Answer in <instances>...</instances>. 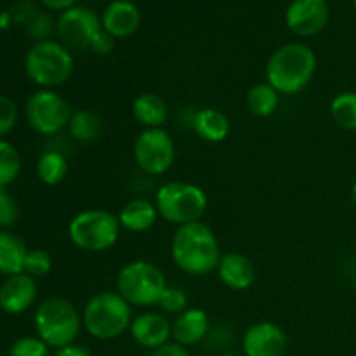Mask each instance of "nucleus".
I'll return each mask as SVG.
<instances>
[{
  "mask_svg": "<svg viewBox=\"0 0 356 356\" xmlns=\"http://www.w3.org/2000/svg\"><path fill=\"white\" fill-rule=\"evenodd\" d=\"M51 30H52L51 17L45 16V14H38V16L30 23V35L33 38H37V42L47 40Z\"/></svg>",
  "mask_w": 356,
  "mask_h": 356,
  "instance_id": "obj_34",
  "label": "nucleus"
},
{
  "mask_svg": "<svg viewBox=\"0 0 356 356\" xmlns=\"http://www.w3.org/2000/svg\"><path fill=\"white\" fill-rule=\"evenodd\" d=\"M52 270V257L44 249L28 250L26 261H24V273L31 278H42Z\"/></svg>",
  "mask_w": 356,
  "mask_h": 356,
  "instance_id": "obj_28",
  "label": "nucleus"
},
{
  "mask_svg": "<svg viewBox=\"0 0 356 356\" xmlns=\"http://www.w3.org/2000/svg\"><path fill=\"white\" fill-rule=\"evenodd\" d=\"M165 289L167 282L162 270L149 261H131L118 271L117 292L131 306H156Z\"/></svg>",
  "mask_w": 356,
  "mask_h": 356,
  "instance_id": "obj_7",
  "label": "nucleus"
},
{
  "mask_svg": "<svg viewBox=\"0 0 356 356\" xmlns=\"http://www.w3.org/2000/svg\"><path fill=\"white\" fill-rule=\"evenodd\" d=\"M152 356H191V355L184 346L174 343V341H169V343L163 344V346L153 350Z\"/></svg>",
  "mask_w": 356,
  "mask_h": 356,
  "instance_id": "obj_35",
  "label": "nucleus"
},
{
  "mask_svg": "<svg viewBox=\"0 0 356 356\" xmlns=\"http://www.w3.org/2000/svg\"><path fill=\"white\" fill-rule=\"evenodd\" d=\"M209 315L200 308H188L172 322V341L184 348L200 344L209 336Z\"/></svg>",
  "mask_w": 356,
  "mask_h": 356,
  "instance_id": "obj_17",
  "label": "nucleus"
},
{
  "mask_svg": "<svg viewBox=\"0 0 356 356\" xmlns=\"http://www.w3.org/2000/svg\"><path fill=\"white\" fill-rule=\"evenodd\" d=\"M10 356H49V346L40 337H21L10 346Z\"/></svg>",
  "mask_w": 356,
  "mask_h": 356,
  "instance_id": "obj_30",
  "label": "nucleus"
},
{
  "mask_svg": "<svg viewBox=\"0 0 356 356\" xmlns=\"http://www.w3.org/2000/svg\"><path fill=\"white\" fill-rule=\"evenodd\" d=\"M28 249L23 240L10 232H0V275L14 277L24 273Z\"/></svg>",
  "mask_w": 356,
  "mask_h": 356,
  "instance_id": "obj_22",
  "label": "nucleus"
},
{
  "mask_svg": "<svg viewBox=\"0 0 356 356\" xmlns=\"http://www.w3.org/2000/svg\"><path fill=\"white\" fill-rule=\"evenodd\" d=\"M115 40H117V38L111 37L108 31H104V30L97 31V35L92 38V42H90L89 51H92L94 54H97V56L110 54V52L115 49Z\"/></svg>",
  "mask_w": 356,
  "mask_h": 356,
  "instance_id": "obj_33",
  "label": "nucleus"
},
{
  "mask_svg": "<svg viewBox=\"0 0 356 356\" xmlns=\"http://www.w3.org/2000/svg\"><path fill=\"white\" fill-rule=\"evenodd\" d=\"M101 118L90 110L73 111L68 124L70 136L79 143H94L101 136Z\"/></svg>",
  "mask_w": 356,
  "mask_h": 356,
  "instance_id": "obj_24",
  "label": "nucleus"
},
{
  "mask_svg": "<svg viewBox=\"0 0 356 356\" xmlns=\"http://www.w3.org/2000/svg\"><path fill=\"white\" fill-rule=\"evenodd\" d=\"M156 218H159V211L155 207V202L145 200V198H134L127 202L118 214L122 228L132 233L148 232L156 222Z\"/></svg>",
  "mask_w": 356,
  "mask_h": 356,
  "instance_id": "obj_19",
  "label": "nucleus"
},
{
  "mask_svg": "<svg viewBox=\"0 0 356 356\" xmlns=\"http://www.w3.org/2000/svg\"><path fill=\"white\" fill-rule=\"evenodd\" d=\"M170 256L174 264L191 277L212 273L222 257L218 236L202 221L177 226L170 243Z\"/></svg>",
  "mask_w": 356,
  "mask_h": 356,
  "instance_id": "obj_1",
  "label": "nucleus"
},
{
  "mask_svg": "<svg viewBox=\"0 0 356 356\" xmlns=\"http://www.w3.org/2000/svg\"><path fill=\"white\" fill-rule=\"evenodd\" d=\"M75 61L61 42H37L24 58L28 79L42 89H54L68 82L73 75Z\"/></svg>",
  "mask_w": 356,
  "mask_h": 356,
  "instance_id": "obj_5",
  "label": "nucleus"
},
{
  "mask_svg": "<svg viewBox=\"0 0 356 356\" xmlns=\"http://www.w3.org/2000/svg\"><path fill=\"white\" fill-rule=\"evenodd\" d=\"M21 172L19 152L6 139H0V188L13 183Z\"/></svg>",
  "mask_w": 356,
  "mask_h": 356,
  "instance_id": "obj_27",
  "label": "nucleus"
},
{
  "mask_svg": "<svg viewBox=\"0 0 356 356\" xmlns=\"http://www.w3.org/2000/svg\"><path fill=\"white\" fill-rule=\"evenodd\" d=\"M141 23V13L131 0H113L101 16V26L113 38H125L136 33Z\"/></svg>",
  "mask_w": 356,
  "mask_h": 356,
  "instance_id": "obj_16",
  "label": "nucleus"
},
{
  "mask_svg": "<svg viewBox=\"0 0 356 356\" xmlns=\"http://www.w3.org/2000/svg\"><path fill=\"white\" fill-rule=\"evenodd\" d=\"M353 289H355V292H356V273H355V277H353Z\"/></svg>",
  "mask_w": 356,
  "mask_h": 356,
  "instance_id": "obj_40",
  "label": "nucleus"
},
{
  "mask_svg": "<svg viewBox=\"0 0 356 356\" xmlns=\"http://www.w3.org/2000/svg\"><path fill=\"white\" fill-rule=\"evenodd\" d=\"M330 117L344 131H356V92H341L330 103Z\"/></svg>",
  "mask_w": 356,
  "mask_h": 356,
  "instance_id": "obj_26",
  "label": "nucleus"
},
{
  "mask_svg": "<svg viewBox=\"0 0 356 356\" xmlns=\"http://www.w3.org/2000/svg\"><path fill=\"white\" fill-rule=\"evenodd\" d=\"M19 218V207L16 200L6 191V188H0V226L2 228H10L16 225Z\"/></svg>",
  "mask_w": 356,
  "mask_h": 356,
  "instance_id": "obj_32",
  "label": "nucleus"
},
{
  "mask_svg": "<svg viewBox=\"0 0 356 356\" xmlns=\"http://www.w3.org/2000/svg\"><path fill=\"white\" fill-rule=\"evenodd\" d=\"M330 9L327 0H292L285 10V24L298 37H313L327 26Z\"/></svg>",
  "mask_w": 356,
  "mask_h": 356,
  "instance_id": "obj_12",
  "label": "nucleus"
},
{
  "mask_svg": "<svg viewBox=\"0 0 356 356\" xmlns=\"http://www.w3.org/2000/svg\"><path fill=\"white\" fill-rule=\"evenodd\" d=\"M37 336L49 348H65L75 343L82 330V315L73 302L63 298L44 299L35 312Z\"/></svg>",
  "mask_w": 356,
  "mask_h": 356,
  "instance_id": "obj_4",
  "label": "nucleus"
},
{
  "mask_svg": "<svg viewBox=\"0 0 356 356\" xmlns=\"http://www.w3.org/2000/svg\"><path fill=\"white\" fill-rule=\"evenodd\" d=\"M17 122V106L9 96L0 94V139L9 134Z\"/></svg>",
  "mask_w": 356,
  "mask_h": 356,
  "instance_id": "obj_31",
  "label": "nucleus"
},
{
  "mask_svg": "<svg viewBox=\"0 0 356 356\" xmlns=\"http://www.w3.org/2000/svg\"><path fill=\"white\" fill-rule=\"evenodd\" d=\"M101 30V17L89 7L75 6L63 10L56 21V33L66 49H89L92 38Z\"/></svg>",
  "mask_w": 356,
  "mask_h": 356,
  "instance_id": "obj_11",
  "label": "nucleus"
},
{
  "mask_svg": "<svg viewBox=\"0 0 356 356\" xmlns=\"http://www.w3.org/2000/svg\"><path fill=\"white\" fill-rule=\"evenodd\" d=\"M68 174V160L59 152H45L37 162V176L47 186H56Z\"/></svg>",
  "mask_w": 356,
  "mask_h": 356,
  "instance_id": "obj_25",
  "label": "nucleus"
},
{
  "mask_svg": "<svg viewBox=\"0 0 356 356\" xmlns=\"http://www.w3.org/2000/svg\"><path fill=\"white\" fill-rule=\"evenodd\" d=\"M38 2L47 7V9L61 10L63 13V10H68L72 7H75L79 0H38Z\"/></svg>",
  "mask_w": 356,
  "mask_h": 356,
  "instance_id": "obj_37",
  "label": "nucleus"
},
{
  "mask_svg": "<svg viewBox=\"0 0 356 356\" xmlns=\"http://www.w3.org/2000/svg\"><path fill=\"white\" fill-rule=\"evenodd\" d=\"M0 356H3V355H2V353H0Z\"/></svg>",
  "mask_w": 356,
  "mask_h": 356,
  "instance_id": "obj_42",
  "label": "nucleus"
},
{
  "mask_svg": "<svg viewBox=\"0 0 356 356\" xmlns=\"http://www.w3.org/2000/svg\"><path fill=\"white\" fill-rule=\"evenodd\" d=\"M24 115L35 132L52 136L68 127L73 110L61 94L52 89H40L28 97Z\"/></svg>",
  "mask_w": 356,
  "mask_h": 356,
  "instance_id": "obj_9",
  "label": "nucleus"
},
{
  "mask_svg": "<svg viewBox=\"0 0 356 356\" xmlns=\"http://www.w3.org/2000/svg\"><path fill=\"white\" fill-rule=\"evenodd\" d=\"M316 72V56L308 45L292 42L278 47L266 65V82L278 94L292 96L312 82Z\"/></svg>",
  "mask_w": 356,
  "mask_h": 356,
  "instance_id": "obj_2",
  "label": "nucleus"
},
{
  "mask_svg": "<svg viewBox=\"0 0 356 356\" xmlns=\"http://www.w3.org/2000/svg\"><path fill=\"white\" fill-rule=\"evenodd\" d=\"M287 346L284 330L271 322L254 323L243 334L242 348L245 356H282Z\"/></svg>",
  "mask_w": 356,
  "mask_h": 356,
  "instance_id": "obj_13",
  "label": "nucleus"
},
{
  "mask_svg": "<svg viewBox=\"0 0 356 356\" xmlns=\"http://www.w3.org/2000/svg\"><path fill=\"white\" fill-rule=\"evenodd\" d=\"M132 115L145 129H160L167 122L169 108L159 94L143 92L132 101Z\"/></svg>",
  "mask_w": 356,
  "mask_h": 356,
  "instance_id": "obj_21",
  "label": "nucleus"
},
{
  "mask_svg": "<svg viewBox=\"0 0 356 356\" xmlns=\"http://www.w3.org/2000/svg\"><path fill=\"white\" fill-rule=\"evenodd\" d=\"M134 162L148 176H162L176 160V146L163 127L139 132L132 148Z\"/></svg>",
  "mask_w": 356,
  "mask_h": 356,
  "instance_id": "obj_10",
  "label": "nucleus"
},
{
  "mask_svg": "<svg viewBox=\"0 0 356 356\" xmlns=\"http://www.w3.org/2000/svg\"><path fill=\"white\" fill-rule=\"evenodd\" d=\"M86 332L97 341H111L131 329V305L117 291H103L86 302L82 312Z\"/></svg>",
  "mask_w": 356,
  "mask_h": 356,
  "instance_id": "obj_3",
  "label": "nucleus"
},
{
  "mask_svg": "<svg viewBox=\"0 0 356 356\" xmlns=\"http://www.w3.org/2000/svg\"><path fill=\"white\" fill-rule=\"evenodd\" d=\"M54 356H92V355H90V351L87 350V348L73 343V344H68V346L56 350Z\"/></svg>",
  "mask_w": 356,
  "mask_h": 356,
  "instance_id": "obj_36",
  "label": "nucleus"
},
{
  "mask_svg": "<svg viewBox=\"0 0 356 356\" xmlns=\"http://www.w3.org/2000/svg\"><path fill=\"white\" fill-rule=\"evenodd\" d=\"M160 309L163 313H169V315H179L183 313L184 309H188V296L184 294V291L177 287H169L163 291V294L160 296V301H159Z\"/></svg>",
  "mask_w": 356,
  "mask_h": 356,
  "instance_id": "obj_29",
  "label": "nucleus"
},
{
  "mask_svg": "<svg viewBox=\"0 0 356 356\" xmlns=\"http://www.w3.org/2000/svg\"><path fill=\"white\" fill-rule=\"evenodd\" d=\"M351 198H353V204H355V207H356V183H355L353 190H351Z\"/></svg>",
  "mask_w": 356,
  "mask_h": 356,
  "instance_id": "obj_38",
  "label": "nucleus"
},
{
  "mask_svg": "<svg viewBox=\"0 0 356 356\" xmlns=\"http://www.w3.org/2000/svg\"><path fill=\"white\" fill-rule=\"evenodd\" d=\"M218 356H242V355H236V353H222V355H218Z\"/></svg>",
  "mask_w": 356,
  "mask_h": 356,
  "instance_id": "obj_39",
  "label": "nucleus"
},
{
  "mask_svg": "<svg viewBox=\"0 0 356 356\" xmlns=\"http://www.w3.org/2000/svg\"><path fill=\"white\" fill-rule=\"evenodd\" d=\"M219 280L233 291H245L256 280L252 261L240 252H228L218 264Z\"/></svg>",
  "mask_w": 356,
  "mask_h": 356,
  "instance_id": "obj_18",
  "label": "nucleus"
},
{
  "mask_svg": "<svg viewBox=\"0 0 356 356\" xmlns=\"http://www.w3.org/2000/svg\"><path fill=\"white\" fill-rule=\"evenodd\" d=\"M207 195L200 186L186 181L162 184L155 195V207L160 218L183 226L197 222L207 212Z\"/></svg>",
  "mask_w": 356,
  "mask_h": 356,
  "instance_id": "obj_6",
  "label": "nucleus"
},
{
  "mask_svg": "<svg viewBox=\"0 0 356 356\" xmlns=\"http://www.w3.org/2000/svg\"><path fill=\"white\" fill-rule=\"evenodd\" d=\"M278 103H280V94L268 82L256 83L247 92V108L256 117L266 118L273 115L277 111Z\"/></svg>",
  "mask_w": 356,
  "mask_h": 356,
  "instance_id": "obj_23",
  "label": "nucleus"
},
{
  "mask_svg": "<svg viewBox=\"0 0 356 356\" xmlns=\"http://www.w3.org/2000/svg\"><path fill=\"white\" fill-rule=\"evenodd\" d=\"M191 127L200 139L207 143H221L229 134V120L222 111L216 108H202L195 111Z\"/></svg>",
  "mask_w": 356,
  "mask_h": 356,
  "instance_id": "obj_20",
  "label": "nucleus"
},
{
  "mask_svg": "<svg viewBox=\"0 0 356 356\" xmlns=\"http://www.w3.org/2000/svg\"><path fill=\"white\" fill-rule=\"evenodd\" d=\"M37 299V284L30 275L19 273L7 277L0 285V308L9 315H19Z\"/></svg>",
  "mask_w": 356,
  "mask_h": 356,
  "instance_id": "obj_15",
  "label": "nucleus"
},
{
  "mask_svg": "<svg viewBox=\"0 0 356 356\" xmlns=\"http://www.w3.org/2000/svg\"><path fill=\"white\" fill-rule=\"evenodd\" d=\"M131 336L146 350H156L172 339V323L160 313L146 312L132 318Z\"/></svg>",
  "mask_w": 356,
  "mask_h": 356,
  "instance_id": "obj_14",
  "label": "nucleus"
},
{
  "mask_svg": "<svg viewBox=\"0 0 356 356\" xmlns=\"http://www.w3.org/2000/svg\"><path fill=\"white\" fill-rule=\"evenodd\" d=\"M355 7H356V0H355Z\"/></svg>",
  "mask_w": 356,
  "mask_h": 356,
  "instance_id": "obj_41",
  "label": "nucleus"
},
{
  "mask_svg": "<svg viewBox=\"0 0 356 356\" xmlns=\"http://www.w3.org/2000/svg\"><path fill=\"white\" fill-rule=\"evenodd\" d=\"M120 229L118 216L103 209H87L70 221L68 236L79 249L87 252H104L117 243Z\"/></svg>",
  "mask_w": 356,
  "mask_h": 356,
  "instance_id": "obj_8",
  "label": "nucleus"
}]
</instances>
